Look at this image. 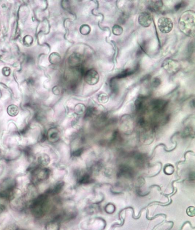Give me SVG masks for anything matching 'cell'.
I'll return each mask as SVG.
<instances>
[{
  "instance_id": "1",
  "label": "cell",
  "mask_w": 195,
  "mask_h": 230,
  "mask_svg": "<svg viewBox=\"0 0 195 230\" xmlns=\"http://www.w3.org/2000/svg\"><path fill=\"white\" fill-rule=\"evenodd\" d=\"M179 28L185 35L195 37V13L193 10H187L184 12L179 21Z\"/></svg>"
},
{
  "instance_id": "2",
  "label": "cell",
  "mask_w": 195,
  "mask_h": 230,
  "mask_svg": "<svg viewBox=\"0 0 195 230\" xmlns=\"http://www.w3.org/2000/svg\"><path fill=\"white\" fill-rule=\"evenodd\" d=\"M157 25L161 33L167 34L172 30L174 27V23L171 18L162 17L159 19Z\"/></svg>"
},
{
  "instance_id": "3",
  "label": "cell",
  "mask_w": 195,
  "mask_h": 230,
  "mask_svg": "<svg viewBox=\"0 0 195 230\" xmlns=\"http://www.w3.org/2000/svg\"><path fill=\"white\" fill-rule=\"evenodd\" d=\"M84 76L85 82L91 85L98 84L100 80V76L98 72L96 70L93 69L87 70Z\"/></svg>"
},
{
  "instance_id": "4",
  "label": "cell",
  "mask_w": 195,
  "mask_h": 230,
  "mask_svg": "<svg viewBox=\"0 0 195 230\" xmlns=\"http://www.w3.org/2000/svg\"><path fill=\"white\" fill-rule=\"evenodd\" d=\"M168 101L162 99H156L153 100L152 106L154 111L157 113H162L164 111L168 105Z\"/></svg>"
},
{
  "instance_id": "5",
  "label": "cell",
  "mask_w": 195,
  "mask_h": 230,
  "mask_svg": "<svg viewBox=\"0 0 195 230\" xmlns=\"http://www.w3.org/2000/svg\"><path fill=\"white\" fill-rule=\"evenodd\" d=\"M138 21L140 25L143 27H149L152 22V18L151 14L148 12H143L140 14L138 18Z\"/></svg>"
},
{
  "instance_id": "6",
  "label": "cell",
  "mask_w": 195,
  "mask_h": 230,
  "mask_svg": "<svg viewBox=\"0 0 195 230\" xmlns=\"http://www.w3.org/2000/svg\"><path fill=\"white\" fill-rule=\"evenodd\" d=\"M33 174L37 181L47 180L49 176V171L47 169H37L35 170Z\"/></svg>"
},
{
  "instance_id": "7",
  "label": "cell",
  "mask_w": 195,
  "mask_h": 230,
  "mask_svg": "<svg viewBox=\"0 0 195 230\" xmlns=\"http://www.w3.org/2000/svg\"><path fill=\"white\" fill-rule=\"evenodd\" d=\"M46 138L52 143H55L59 139V131L56 128L49 129L47 133Z\"/></svg>"
},
{
  "instance_id": "8",
  "label": "cell",
  "mask_w": 195,
  "mask_h": 230,
  "mask_svg": "<svg viewBox=\"0 0 195 230\" xmlns=\"http://www.w3.org/2000/svg\"><path fill=\"white\" fill-rule=\"evenodd\" d=\"M37 161L40 166L42 167H46L49 165L50 159L47 154L42 153L38 156Z\"/></svg>"
},
{
  "instance_id": "9",
  "label": "cell",
  "mask_w": 195,
  "mask_h": 230,
  "mask_svg": "<svg viewBox=\"0 0 195 230\" xmlns=\"http://www.w3.org/2000/svg\"><path fill=\"white\" fill-rule=\"evenodd\" d=\"M81 57L78 54H73L70 56L69 58V63L72 66L76 67L77 68L81 65Z\"/></svg>"
},
{
  "instance_id": "10",
  "label": "cell",
  "mask_w": 195,
  "mask_h": 230,
  "mask_svg": "<svg viewBox=\"0 0 195 230\" xmlns=\"http://www.w3.org/2000/svg\"><path fill=\"white\" fill-rule=\"evenodd\" d=\"M178 63L177 61H175L174 60H171V61H165L164 63V67L166 70L168 71H174L176 70V69H177L178 67Z\"/></svg>"
},
{
  "instance_id": "11",
  "label": "cell",
  "mask_w": 195,
  "mask_h": 230,
  "mask_svg": "<svg viewBox=\"0 0 195 230\" xmlns=\"http://www.w3.org/2000/svg\"><path fill=\"white\" fill-rule=\"evenodd\" d=\"M7 114L9 116H10L12 117H14V116H16L18 114L19 109L16 105H10L7 107Z\"/></svg>"
},
{
  "instance_id": "12",
  "label": "cell",
  "mask_w": 195,
  "mask_h": 230,
  "mask_svg": "<svg viewBox=\"0 0 195 230\" xmlns=\"http://www.w3.org/2000/svg\"><path fill=\"white\" fill-rule=\"evenodd\" d=\"M162 6V2L161 1H152L149 5V9L153 12L158 11Z\"/></svg>"
},
{
  "instance_id": "13",
  "label": "cell",
  "mask_w": 195,
  "mask_h": 230,
  "mask_svg": "<svg viewBox=\"0 0 195 230\" xmlns=\"http://www.w3.org/2000/svg\"><path fill=\"white\" fill-rule=\"evenodd\" d=\"M134 72V70H126L124 71H123L121 73L119 74L117 76L115 77H114L113 78H116V79H120V78H126V77L129 76L131 75H132L133 73Z\"/></svg>"
},
{
  "instance_id": "14",
  "label": "cell",
  "mask_w": 195,
  "mask_h": 230,
  "mask_svg": "<svg viewBox=\"0 0 195 230\" xmlns=\"http://www.w3.org/2000/svg\"><path fill=\"white\" fill-rule=\"evenodd\" d=\"M60 60H61L60 56L57 53H53L52 54H51L50 55V57H49L50 62L52 64H56L60 62Z\"/></svg>"
},
{
  "instance_id": "15",
  "label": "cell",
  "mask_w": 195,
  "mask_h": 230,
  "mask_svg": "<svg viewBox=\"0 0 195 230\" xmlns=\"http://www.w3.org/2000/svg\"><path fill=\"white\" fill-rule=\"evenodd\" d=\"M63 187H64V183L59 182V183L56 184L55 186L54 187V188H53V189L50 191V193H52L54 194H57L58 193H59L61 191Z\"/></svg>"
},
{
  "instance_id": "16",
  "label": "cell",
  "mask_w": 195,
  "mask_h": 230,
  "mask_svg": "<svg viewBox=\"0 0 195 230\" xmlns=\"http://www.w3.org/2000/svg\"><path fill=\"white\" fill-rule=\"evenodd\" d=\"M109 100V96L104 93H100L98 96V101L100 103L105 104Z\"/></svg>"
},
{
  "instance_id": "17",
  "label": "cell",
  "mask_w": 195,
  "mask_h": 230,
  "mask_svg": "<svg viewBox=\"0 0 195 230\" xmlns=\"http://www.w3.org/2000/svg\"><path fill=\"white\" fill-rule=\"evenodd\" d=\"M112 32L116 35H121L123 32V29L121 27L118 25H115L112 28Z\"/></svg>"
},
{
  "instance_id": "18",
  "label": "cell",
  "mask_w": 195,
  "mask_h": 230,
  "mask_svg": "<svg viewBox=\"0 0 195 230\" xmlns=\"http://www.w3.org/2000/svg\"><path fill=\"white\" fill-rule=\"evenodd\" d=\"M91 27L89 25L86 24L82 25L80 29V31L81 33L84 35H88L91 32Z\"/></svg>"
},
{
  "instance_id": "19",
  "label": "cell",
  "mask_w": 195,
  "mask_h": 230,
  "mask_svg": "<svg viewBox=\"0 0 195 230\" xmlns=\"http://www.w3.org/2000/svg\"><path fill=\"white\" fill-rule=\"evenodd\" d=\"M33 42V38L31 35H27L25 36L24 39H23L24 44L27 47L31 45Z\"/></svg>"
},
{
  "instance_id": "20",
  "label": "cell",
  "mask_w": 195,
  "mask_h": 230,
  "mask_svg": "<svg viewBox=\"0 0 195 230\" xmlns=\"http://www.w3.org/2000/svg\"><path fill=\"white\" fill-rule=\"evenodd\" d=\"M95 112V108H93V107H89V108H88V109H86V112H85V118H90L94 114Z\"/></svg>"
},
{
  "instance_id": "21",
  "label": "cell",
  "mask_w": 195,
  "mask_h": 230,
  "mask_svg": "<svg viewBox=\"0 0 195 230\" xmlns=\"http://www.w3.org/2000/svg\"><path fill=\"white\" fill-rule=\"evenodd\" d=\"M128 19V16H127V14H126V13L123 12L122 14H121V16H120L119 18V22L120 24H125L126 21Z\"/></svg>"
},
{
  "instance_id": "22",
  "label": "cell",
  "mask_w": 195,
  "mask_h": 230,
  "mask_svg": "<svg viewBox=\"0 0 195 230\" xmlns=\"http://www.w3.org/2000/svg\"><path fill=\"white\" fill-rule=\"evenodd\" d=\"M90 177L88 175H84L83 177L80 179V183L81 184H86L89 182Z\"/></svg>"
},
{
  "instance_id": "23",
  "label": "cell",
  "mask_w": 195,
  "mask_h": 230,
  "mask_svg": "<svg viewBox=\"0 0 195 230\" xmlns=\"http://www.w3.org/2000/svg\"><path fill=\"white\" fill-rule=\"evenodd\" d=\"M11 70L9 67H4L2 70V73L4 76H9L10 75Z\"/></svg>"
},
{
  "instance_id": "24",
  "label": "cell",
  "mask_w": 195,
  "mask_h": 230,
  "mask_svg": "<svg viewBox=\"0 0 195 230\" xmlns=\"http://www.w3.org/2000/svg\"><path fill=\"white\" fill-rule=\"evenodd\" d=\"M161 84V80L159 78H154L152 81V85L153 87L157 88Z\"/></svg>"
},
{
  "instance_id": "25",
  "label": "cell",
  "mask_w": 195,
  "mask_h": 230,
  "mask_svg": "<svg viewBox=\"0 0 195 230\" xmlns=\"http://www.w3.org/2000/svg\"><path fill=\"white\" fill-rule=\"evenodd\" d=\"M185 6V2L182 1V2H180L179 3H178L177 5H175L174 7V9L176 11L180 10L182 7H184Z\"/></svg>"
},
{
  "instance_id": "26",
  "label": "cell",
  "mask_w": 195,
  "mask_h": 230,
  "mask_svg": "<svg viewBox=\"0 0 195 230\" xmlns=\"http://www.w3.org/2000/svg\"><path fill=\"white\" fill-rule=\"evenodd\" d=\"M82 151H83V150L81 149H78V150H77L76 151H75V152H73V155H74L75 156H80V155L81 154Z\"/></svg>"
},
{
  "instance_id": "27",
  "label": "cell",
  "mask_w": 195,
  "mask_h": 230,
  "mask_svg": "<svg viewBox=\"0 0 195 230\" xmlns=\"http://www.w3.org/2000/svg\"><path fill=\"white\" fill-rule=\"evenodd\" d=\"M0 35H1V30H0Z\"/></svg>"
}]
</instances>
